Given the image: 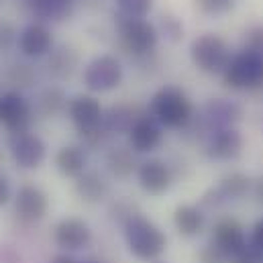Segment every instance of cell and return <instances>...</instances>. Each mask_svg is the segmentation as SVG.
Returning <instances> with one entry per match:
<instances>
[{"mask_svg": "<svg viewBox=\"0 0 263 263\" xmlns=\"http://www.w3.org/2000/svg\"><path fill=\"white\" fill-rule=\"evenodd\" d=\"M251 186H253V182H251L249 176H245L241 172H231L218 182L216 188L227 202H231V200H241L251 190Z\"/></svg>", "mask_w": 263, "mask_h": 263, "instance_id": "cell-25", "label": "cell"}, {"mask_svg": "<svg viewBox=\"0 0 263 263\" xmlns=\"http://www.w3.org/2000/svg\"><path fill=\"white\" fill-rule=\"evenodd\" d=\"M67 115L82 137L104 129V110L90 94H78L67 102Z\"/></svg>", "mask_w": 263, "mask_h": 263, "instance_id": "cell-7", "label": "cell"}, {"mask_svg": "<svg viewBox=\"0 0 263 263\" xmlns=\"http://www.w3.org/2000/svg\"><path fill=\"white\" fill-rule=\"evenodd\" d=\"M39 108L45 117H55L60 115L64 108H67V98L66 94L60 88H47L41 98H39Z\"/></svg>", "mask_w": 263, "mask_h": 263, "instance_id": "cell-26", "label": "cell"}, {"mask_svg": "<svg viewBox=\"0 0 263 263\" xmlns=\"http://www.w3.org/2000/svg\"><path fill=\"white\" fill-rule=\"evenodd\" d=\"M104 163H106V170L115 176V178H129L133 172L139 167L137 161H135V151L131 147H125V145H117V147H110L106 151V157H104Z\"/></svg>", "mask_w": 263, "mask_h": 263, "instance_id": "cell-21", "label": "cell"}, {"mask_svg": "<svg viewBox=\"0 0 263 263\" xmlns=\"http://www.w3.org/2000/svg\"><path fill=\"white\" fill-rule=\"evenodd\" d=\"M243 151V135L237 129H220L210 133L204 143V153L214 161H231L237 159Z\"/></svg>", "mask_w": 263, "mask_h": 263, "instance_id": "cell-13", "label": "cell"}, {"mask_svg": "<svg viewBox=\"0 0 263 263\" xmlns=\"http://www.w3.org/2000/svg\"><path fill=\"white\" fill-rule=\"evenodd\" d=\"M151 117L167 129H186L194 121V104L182 88L163 86L149 100Z\"/></svg>", "mask_w": 263, "mask_h": 263, "instance_id": "cell-2", "label": "cell"}, {"mask_svg": "<svg viewBox=\"0 0 263 263\" xmlns=\"http://www.w3.org/2000/svg\"><path fill=\"white\" fill-rule=\"evenodd\" d=\"M31 123V106L18 92H6L0 96V125L10 133L27 131Z\"/></svg>", "mask_w": 263, "mask_h": 263, "instance_id": "cell-14", "label": "cell"}, {"mask_svg": "<svg viewBox=\"0 0 263 263\" xmlns=\"http://www.w3.org/2000/svg\"><path fill=\"white\" fill-rule=\"evenodd\" d=\"M241 117H243L241 104L227 100V98H212L202 108V125L208 131V135L220 131V129H235Z\"/></svg>", "mask_w": 263, "mask_h": 263, "instance_id": "cell-9", "label": "cell"}, {"mask_svg": "<svg viewBox=\"0 0 263 263\" xmlns=\"http://www.w3.org/2000/svg\"><path fill=\"white\" fill-rule=\"evenodd\" d=\"M190 58L200 71L212 73V76L214 73L222 76L227 66L233 60V53H231L229 43L222 37H218L214 33H204L192 41Z\"/></svg>", "mask_w": 263, "mask_h": 263, "instance_id": "cell-3", "label": "cell"}, {"mask_svg": "<svg viewBox=\"0 0 263 263\" xmlns=\"http://www.w3.org/2000/svg\"><path fill=\"white\" fill-rule=\"evenodd\" d=\"M51 47H53L51 31L41 23L27 25L18 35V49L25 58H43L45 53L51 51Z\"/></svg>", "mask_w": 263, "mask_h": 263, "instance_id": "cell-17", "label": "cell"}, {"mask_svg": "<svg viewBox=\"0 0 263 263\" xmlns=\"http://www.w3.org/2000/svg\"><path fill=\"white\" fill-rule=\"evenodd\" d=\"M82 263H104V261H100V259H94V257H90V259H84Z\"/></svg>", "mask_w": 263, "mask_h": 263, "instance_id": "cell-41", "label": "cell"}, {"mask_svg": "<svg viewBox=\"0 0 263 263\" xmlns=\"http://www.w3.org/2000/svg\"><path fill=\"white\" fill-rule=\"evenodd\" d=\"M141 115L135 112V108L127 106V104H115L110 106V110L104 115V129L108 135H129L131 127L135 125V121Z\"/></svg>", "mask_w": 263, "mask_h": 263, "instance_id": "cell-22", "label": "cell"}, {"mask_svg": "<svg viewBox=\"0 0 263 263\" xmlns=\"http://www.w3.org/2000/svg\"><path fill=\"white\" fill-rule=\"evenodd\" d=\"M0 263H23V257L12 245L0 243Z\"/></svg>", "mask_w": 263, "mask_h": 263, "instance_id": "cell-36", "label": "cell"}, {"mask_svg": "<svg viewBox=\"0 0 263 263\" xmlns=\"http://www.w3.org/2000/svg\"><path fill=\"white\" fill-rule=\"evenodd\" d=\"M155 263H163V261H155Z\"/></svg>", "mask_w": 263, "mask_h": 263, "instance_id": "cell-42", "label": "cell"}, {"mask_svg": "<svg viewBox=\"0 0 263 263\" xmlns=\"http://www.w3.org/2000/svg\"><path fill=\"white\" fill-rule=\"evenodd\" d=\"M8 147H10V155H12L14 163L23 170L39 167L47 155V147H45L43 139L31 131L12 133L8 139Z\"/></svg>", "mask_w": 263, "mask_h": 263, "instance_id": "cell-8", "label": "cell"}, {"mask_svg": "<svg viewBox=\"0 0 263 263\" xmlns=\"http://www.w3.org/2000/svg\"><path fill=\"white\" fill-rule=\"evenodd\" d=\"M86 151L80 145H66L55 153V167L66 178H78L86 172Z\"/></svg>", "mask_w": 263, "mask_h": 263, "instance_id": "cell-20", "label": "cell"}, {"mask_svg": "<svg viewBox=\"0 0 263 263\" xmlns=\"http://www.w3.org/2000/svg\"><path fill=\"white\" fill-rule=\"evenodd\" d=\"M53 241L55 245L66 251H80L84 247L90 245L92 241V231L88 227V222H84L82 218H76V216H66L62 218L55 227H53Z\"/></svg>", "mask_w": 263, "mask_h": 263, "instance_id": "cell-10", "label": "cell"}, {"mask_svg": "<svg viewBox=\"0 0 263 263\" xmlns=\"http://www.w3.org/2000/svg\"><path fill=\"white\" fill-rule=\"evenodd\" d=\"M222 82L231 90H259L263 88V58L243 49L233 55L222 73Z\"/></svg>", "mask_w": 263, "mask_h": 263, "instance_id": "cell-4", "label": "cell"}, {"mask_svg": "<svg viewBox=\"0 0 263 263\" xmlns=\"http://www.w3.org/2000/svg\"><path fill=\"white\" fill-rule=\"evenodd\" d=\"M8 200H10V184H8L6 176H4V174H0V208H2V206H6V204H8Z\"/></svg>", "mask_w": 263, "mask_h": 263, "instance_id": "cell-38", "label": "cell"}, {"mask_svg": "<svg viewBox=\"0 0 263 263\" xmlns=\"http://www.w3.org/2000/svg\"><path fill=\"white\" fill-rule=\"evenodd\" d=\"M174 227L182 237L194 239L206 227V214L198 204H180L174 210Z\"/></svg>", "mask_w": 263, "mask_h": 263, "instance_id": "cell-18", "label": "cell"}, {"mask_svg": "<svg viewBox=\"0 0 263 263\" xmlns=\"http://www.w3.org/2000/svg\"><path fill=\"white\" fill-rule=\"evenodd\" d=\"M196 261L198 263H231V257H229L222 249H218L214 243H208V245H204V247L198 251Z\"/></svg>", "mask_w": 263, "mask_h": 263, "instance_id": "cell-29", "label": "cell"}, {"mask_svg": "<svg viewBox=\"0 0 263 263\" xmlns=\"http://www.w3.org/2000/svg\"><path fill=\"white\" fill-rule=\"evenodd\" d=\"M210 243H214L229 257H233L247 245V233H245V229L239 220L220 218L212 229V241Z\"/></svg>", "mask_w": 263, "mask_h": 263, "instance_id": "cell-15", "label": "cell"}, {"mask_svg": "<svg viewBox=\"0 0 263 263\" xmlns=\"http://www.w3.org/2000/svg\"><path fill=\"white\" fill-rule=\"evenodd\" d=\"M31 10L43 21H64L73 10V0H27Z\"/></svg>", "mask_w": 263, "mask_h": 263, "instance_id": "cell-23", "label": "cell"}, {"mask_svg": "<svg viewBox=\"0 0 263 263\" xmlns=\"http://www.w3.org/2000/svg\"><path fill=\"white\" fill-rule=\"evenodd\" d=\"M125 69L115 55H98L84 67V84L92 92H110L121 86Z\"/></svg>", "mask_w": 263, "mask_h": 263, "instance_id": "cell-6", "label": "cell"}, {"mask_svg": "<svg viewBox=\"0 0 263 263\" xmlns=\"http://www.w3.org/2000/svg\"><path fill=\"white\" fill-rule=\"evenodd\" d=\"M249 243L255 247V249H259L263 253V218L259 220H255V224L251 227V235H249Z\"/></svg>", "mask_w": 263, "mask_h": 263, "instance_id": "cell-37", "label": "cell"}, {"mask_svg": "<svg viewBox=\"0 0 263 263\" xmlns=\"http://www.w3.org/2000/svg\"><path fill=\"white\" fill-rule=\"evenodd\" d=\"M137 180H139V186L143 188V192H147L151 196H161L172 188L174 176H172V170L165 161L147 159V161L139 163Z\"/></svg>", "mask_w": 263, "mask_h": 263, "instance_id": "cell-11", "label": "cell"}, {"mask_svg": "<svg viewBox=\"0 0 263 263\" xmlns=\"http://www.w3.org/2000/svg\"><path fill=\"white\" fill-rule=\"evenodd\" d=\"M47 210H49V198L41 188L33 184H25L18 188L14 196V212L18 218H23L25 222H39L45 218Z\"/></svg>", "mask_w": 263, "mask_h": 263, "instance_id": "cell-12", "label": "cell"}, {"mask_svg": "<svg viewBox=\"0 0 263 263\" xmlns=\"http://www.w3.org/2000/svg\"><path fill=\"white\" fill-rule=\"evenodd\" d=\"M161 135V125L153 117L141 115L129 131V147L135 153H149L159 147Z\"/></svg>", "mask_w": 263, "mask_h": 263, "instance_id": "cell-16", "label": "cell"}, {"mask_svg": "<svg viewBox=\"0 0 263 263\" xmlns=\"http://www.w3.org/2000/svg\"><path fill=\"white\" fill-rule=\"evenodd\" d=\"M196 6L204 14H224L229 10H233L235 0H196Z\"/></svg>", "mask_w": 263, "mask_h": 263, "instance_id": "cell-30", "label": "cell"}, {"mask_svg": "<svg viewBox=\"0 0 263 263\" xmlns=\"http://www.w3.org/2000/svg\"><path fill=\"white\" fill-rule=\"evenodd\" d=\"M231 263H263V253L251 243H247L237 255L231 257Z\"/></svg>", "mask_w": 263, "mask_h": 263, "instance_id": "cell-33", "label": "cell"}, {"mask_svg": "<svg viewBox=\"0 0 263 263\" xmlns=\"http://www.w3.org/2000/svg\"><path fill=\"white\" fill-rule=\"evenodd\" d=\"M78 53L67 47V45H62L60 49H55L49 58V73L58 80H66V78H71V73L76 71L78 67Z\"/></svg>", "mask_w": 263, "mask_h": 263, "instance_id": "cell-24", "label": "cell"}, {"mask_svg": "<svg viewBox=\"0 0 263 263\" xmlns=\"http://www.w3.org/2000/svg\"><path fill=\"white\" fill-rule=\"evenodd\" d=\"M251 190H253V194H255V198L259 200L263 204V178H259V180H255V184L251 186Z\"/></svg>", "mask_w": 263, "mask_h": 263, "instance_id": "cell-40", "label": "cell"}, {"mask_svg": "<svg viewBox=\"0 0 263 263\" xmlns=\"http://www.w3.org/2000/svg\"><path fill=\"white\" fill-rule=\"evenodd\" d=\"M73 190H76V194L82 198L84 202H88V204H98V202H102L104 198L108 196L110 186H108V182H106L98 172H88V170H86L82 176L76 178Z\"/></svg>", "mask_w": 263, "mask_h": 263, "instance_id": "cell-19", "label": "cell"}, {"mask_svg": "<svg viewBox=\"0 0 263 263\" xmlns=\"http://www.w3.org/2000/svg\"><path fill=\"white\" fill-rule=\"evenodd\" d=\"M245 49H249V51H253V53H257V55L263 58V25L253 27L247 33V37H245Z\"/></svg>", "mask_w": 263, "mask_h": 263, "instance_id": "cell-32", "label": "cell"}, {"mask_svg": "<svg viewBox=\"0 0 263 263\" xmlns=\"http://www.w3.org/2000/svg\"><path fill=\"white\" fill-rule=\"evenodd\" d=\"M117 6L123 16L145 18L153 8V0H117Z\"/></svg>", "mask_w": 263, "mask_h": 263, "instance_id": "cell-27", "label": "cell"}, {"mask_svg": "<svg viewBox=\"0 0 263 263\" xmlns=\"http://www.w3.org/2000/svg\"><path fill=\"white\" fill-rule=\"evenodd\" d=\"M123 235L129 253L141 261H155L167 249L165 233L143 214H133L123 224Z\"/></svg>", "mask_w": 263, "mask_h": 263, "instance_id": "cell-1", "label": "cell"}, {"mask_svg": "<svg viewBox=\"0 0 263 263\" xmlns=\"http://www.w3.org/2000/svg\"><path fill=\"white\" fill-rule=\"evenodd\" d=\"M8 80H10V84H14L18 88H29L33 84V80H35V71L29 66L14 64L8 69Z\"/></svg>", "mask_w": 263, "mask_h": 263, "instance_id": "cell-28", "label": "cell"}, {"mask_svg": "<svg viewBox=\"0 0 263 263\" xmlns=\"http://www.w3.org/2000/svg\"><path fill=\"white\" fill-rule=\"evenodd\" d=\"M49 263H82V261H78L76 257H71L69 253H66V251H64V253H58V255H55V257H53Z\"/></svg>", "mask_w": 263, "mask_h": 263, "instance_id": "cell-39", "label": "cell"}, {"mask_svg": "<svg viewBox=\"0 0 263 263\" xmlns=\"http://www.w3.org/2000/svg\"><path fill=\"white\" fill-rule=\"evenodd\" d=\"M14 39H16L14 27H12L8 21L0 18V53L6 51V49H10V45L14 43Z\"/></svg>", "mask_w": 263, "mask_h": 263, "instance_id": "cell-35", "label": "cell"}, {"mask_svg": "<svg viewBox=\"0 0 263 263\" xmlns=\"http://www.w3.org/2000/svg\"><path fill=\"white\" fill-rule=\"evenodd\" d=\"M222 204H227V200L222 198V194L218 192V188H210L206 190L202 196H200V208L204 210H214V208H220Z\"/></svg>", "mask_w": 263, "mask_h": 263, "instance_id": "cell-34", "label": "cell"}, {"mask_svg": "<svg viewBox=\"0 0 263 263\" xmlns=\"http://www.w3.org/2000/svg\"><path fill=\"white\" fill-rule=\"evenodd\" d=\"M161 27H163L165 37L172 39V41H180L182 35H184L182 23H180L176 16H172V14H163V16H161Z\"/></svg>", "mask_w": 263, "mask_h": 263, "instance_id": "cell-31", "label": "cell"}, {"mask_svg": "<svg viewBox=\"0 0 263 263\" xmlns=\"http://www.w3.org/2000/svg\"><path fill=\"white\" fill-rule=\"evenodd\" d=\"M117 29H119V37H121L123 47L135 55L151 53L157 45V39H159L157 29L145 18H129V16L119 14Z\"/></svg>", "mask_w": 263, "mask_h": 263, "instance_id": "cell-5", "label": "cell"}]
</instances>
